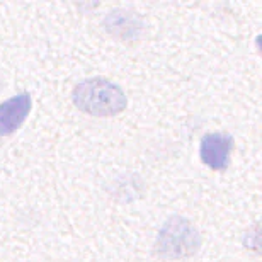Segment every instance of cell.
Segmentation results:
<instances>
[{"mask_svg":"<svg viewBox=\"0 0 262 262\" xmlns=\"http://www.w3.org/2000/svg\"><path fill=\"white\" fill-rule=\"evenodd\" d=\"M106 28L113 36H118L121 39H131L138 33L140 24L136 23L135 17L129 12H119L114 10L107 15L106 19Z\"/></svg>","mask_w":262,"mask_h":262,"instance_id":"obj_5","label":"cell"},{"mask_svg":"<svg viewBox=\"0 0 262 262\" xmlns=\"http://www.w3.org/2000/svg\"><path fill=\"white\" fill-rule=\"evenodd\" d=\"M201 235L187 218L170 216L162 225L155 240V252L165 260H182L198 254Z\"/></svg>","mask_w":262,"mask_h":262,"instance_id":"obj_2","label":"cell"},{"mask_svg":"<svg viewBox=\"0 0 262 262\" xmlns=\"http://www.w3.org/2000/svg\"><path fill=\"white\" fill-rule=\"evenodd\" d=\"M233 136L230 133H206L199 143L201 162L211 170H225L230 164V155L233 150Z\"/></svg>","mask_w":262,"mask_h":262,"instance_id":"obj_3","label":"cell"},{"mask_svg":"<svg viewBox=\"0 0 262 262\" xmlns=\"http://www.w3.org/2000/svg\"><path fill=\"white\" fill-rule=\"evenodd\" d=\"M72 101L77 109L96 118H111L128 106L124 91L107 78H89L73 89Z\"/></svg>","mask_w":262,"mask_h":262,"instance_id":"obj_1","label":"cell"},{"mask_svg":"<svg viewBox=\"0 0 262 262\" xmlns=\"http://www.w3.org/2000/svg\"><path fill=\"white\" fill-rule=\"evenodd\" d=\"M31 107L33 101L28 92L17 94L0 104V136L12 135L23 126L26 118L29 116Z\"/></svg>","mask_w":262,"mask_h":262,"instance_id":"obj_4","label":"cell"}]
</instances>
